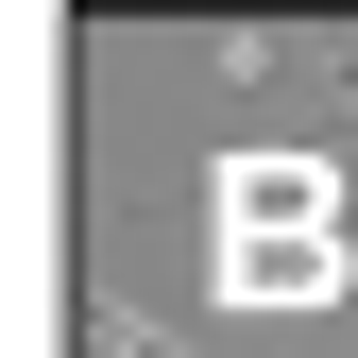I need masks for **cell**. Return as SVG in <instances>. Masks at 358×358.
Returning <instances> with one entry per match:
<instances>
[{"label":"cell","instance_id":"cell-1","mask_svg":"<svg viewBox=\"0 0 358 358\" xmlns=\"http://www.w3.org/2000/svg\"><path fill=\"white\" fill-rule=\"evenodd\" d=\"M341 171L324 154H256L222 171V307H341Z\"/></svg>","mask_w":358,"mask_h":358}]
</instances>
